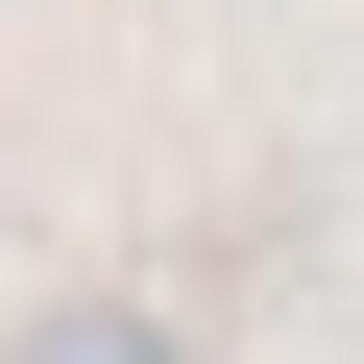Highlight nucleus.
Here are the masks:
<instances>
[{
	"label": "nucleus",
	"mask_w": 364,
	"mask_h": 364,
	"mask_svg": "<svg viewBox=\"0 0 364 364\" xmlns=\"http://www.w3.org/2000/svg\"><path fill=\"white\" fill-rule=\"evenodd\" d=\"M0 364H170V316H122V291H73V316H25Z\"/></svg>",
	"instance_id": "nucleus-1"
}]
</instances>
